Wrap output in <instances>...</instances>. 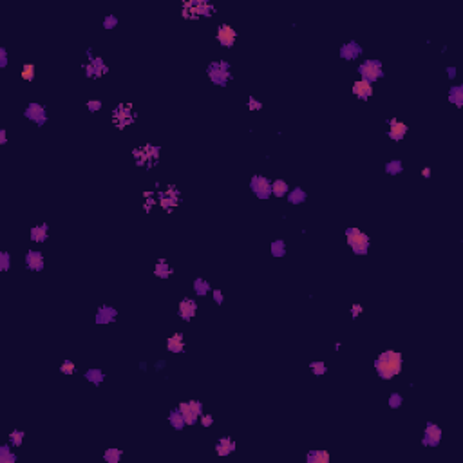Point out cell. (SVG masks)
<instances>
[{
  "mask_svg": "<svg viewBox=\"0 0 463 463\" xmlns=\"http://www.w3.org/2000/svg\"><path fill=\"white\" fill-rule=\"evenodd\" d=\"M404 369V355L395 349L382 351L375 358V371L382 380H393Z\"/></svg>",
  "mask_w": 463,
  "mask_h": 463,
  "instance_id": "cell-1",
  "label": "cell"
},
{
  "mask_svg": "<svg viewBox=\"0 0 463 463\" xmlns=\"http://www.w3.org/2000/svg\"><path fill=\"white\" fill-rule=\"evenodd\" d=\"M215 15V5L208 0H185L181 4V16L185 20L212 18Z\"/></svg>",
  "mask_w": 463,
  "mask_h": 463,
  "instance_id": "cell-2",
  "label": "cell"
},
{
  "mask_svg": "<svg viewBox=\"0 0 463 463\" xmlns=\"http://www.w3.org/2000/svg\"><path fill=\"white\" fill-rule=\"evenodd\" d=\"M161 156V147L154 145V143H145L140 145L132 151V157L140 168H154L159 163Z\"/></svg>",
  "mask_w": 463,
  "mask_h": 463,
  "instance_id": "cell-3",
  "label": "cell"
},
{
  "mask_svg": "<svg viewBox=\"0 0 463 463\" xmlns=\"http://www.w3.org/2000/svg\"><path fill=\"white\" fill-rule=\"evenodd\" d=\"M138 120V112L131 102L118 103L111 112V122L118 131H125L127 127L134 125Z\"/></svg>",
  "mask_w": 463,
  "mask_h": 463,
  "instance_id": "cell-4",
  "label": "cell"
},
{
  "mask_svg": "<svg viewBox=\"0 0 463 463\" xmlns=\"http://www.w3.org/2000/svg\"><path fill=\"white\" fill-rule=\"evenodd\" d=\"M206 76L214 85L217 87H226L232 80H234V74H232V65L226 60H214L210 62L208 67H206Z\"/></svg>",
  "mask_w": 463,
  "mask_h": 463,
  "instance_id": "cell-5",
  "label": "cell"
},
{
  "mask_svg": "<svg viewBox=\"0 0 463 463\" xmlns=\"http://www.w3.org/2000/svg\"><path fill=\"white\" fill-rule=\"evenodd\" d=\"M346 241H347V246L351 248V252L355 255H367L369 254V248H371V239L369 235L366 234V232H362L360 228H356V226H349V228H346Z\"/></svg>",
  "mask_w": 463,
  "mask_h": 463,
  "instance_id": "cell-6",
  "label": "cell"
},
{
  "mask_svg": "<svg viewBox=\"0 0 463 463\" xmlns=\"http://www.w3.org/2000/svg\"><path fill=\"white\" fill-rule=\"evenodd\" d=\"M85 54H87V62L83 64V73H85L87 78L96 80V78H102V76H105V74L109 73V65L105 64V60H103L102 56L93 54V49H87Z\"/></svg>",
  "mask_w": 463,
  "mask_h": 463,
  "instance_id": "cell-7",
  "label": "cell"
},
{
  "mask_svg": "<svg viewBox=\"0 0 463 463\" xmlns=\"http://www.w3.org/2000/svg\"><path fill=\"white\" fill-rule=\"evenodd\" d=\"M358 74L362 80H367L369 83H375L384 78V64L378 58H367L358 65Z\"/></svg>",
  "mask_w": 463,
  "mask_h": 463,
  "instance_id": "cell-8",
  "label": "cell"
},
{
  "mask_svg": "<svg viewBox=\"0 0 463 463\" xmlns=\"http://www.w3.org/2000/svg\"><path fill=\"white\" fill-rule=\"evenodd\" d=\"M156 195H157V205L165 212H172L181 203V192L174 185H168L163 190H157Z\"/></svg>",
  "mask_w": 463,
  "mask_h": 463,
  "instance_id": "cell-9",
  "label": "cell"
},
{
  "mask_svg": "<svg viewBox=\"0 0 463 463\" xmlns=\"http://www.w3.org/2000/svg\"><path fill=\"white\" fill-rule=\"evenodd\" d=\"M177 409L181 411V415L185 418L186 425H195L199 424V416L203 415V402L199 400H188V402H179Z\"/></svg>",
  "mask_w": 463,
  "mask_h": 463,
  "instance_id": "cell-10",
  "label": "cell"
},
{
  "mask_svg": "<svg viewBox=\"0 0 463 463\" xmlns=\"http://www.w3.org/2000/svg\"><path fill=\"white\" fill-rule=\"evenodd\" d=\"M250 190L254 192L257 199H270L272 197V179H268L266 176H261V174H255L250 179Z\"/></svg>",
  "mask_w": 463,
  "mask_h": 463,
  "instance_id": "cell-11",
  "label": "cell"
},
{
  "mask_svg": "<svg viewBox=\"0 0 463 463\" xmlns=\"http://www.w3.org/2000/svg\"><path fill=\"white\" fill-rule=\"evenodd\" d=\"M24 118L25 120H29V122H33L34 125H38V127H44L49 120L47 109H45V105H42V103H38V102H31L29 105L24 109Z\"/></svg>",
  "mask_w": 463,
  "mask_h": 463,
  "instance_id": "cell-12",
  "label": "cell"
},
{
  "mask_svg": "<svg viewBox=\"0 0 463 463\" xmlns=\"http://www.w3.org/2000/svg\"><path fill=\"white\" fill-rule=\"evenodd\" d=\"M215 40L217 44L224 49H232L237 42V31L232 27L230 24H219L217 25V31H215Z\"/></svg>",
  "mask_w": 463,
  "mask_h": 463,
  "instance_id": "cell-13",
  "label": "cell"
},
{
  "mask_svg": "<svg viewBox=\"0 0 463 463\" xmlns=\"http://www.w3.org/2000/svg\"><path fill=\"white\" fill-rule=\"evenodd\" d=\"M442 436H444L442 427H440L438 424H434V422H427L424 429V436H422V445H424V447H433V449L438 447L440 442H442Z\"/></svg>",
  "mask_w": 463,
  "mask_h": 463,
  "instance_id": "cell-14",
  "label": "cell"
},
{
  "mask_svg": "<svg viewBox=\"0 0 463 463\" xmlns=\"http://www.w3.org/2000/svg\"><path fill=\"white\" fill-rule=\"evenodd\" d=\"M387 138L389 140H393V142H402L405 136H407V132H409V125L404 122H400V120H396V118H389L387 120Z\"/></svg>",
  "mask_w": 463,
  "mask_h": 463,
  "instance_id": "cell-15",
  "label": "cell"
},
{
  "mask_svg": "<svg viewBox=\"0 0 463 463\" xmlns=\"http://www.w3.org/2000/svg\"><path fill=\"white\" fill-rule=\"evenodd\" d=\"M338 54H340V58L346 60V62H355V60H358L362 54H364V47H362L356 40H349V42L340 45Z\"/></svg>",
  "mask_w": 463,
  "mask_h": 463,
  "instance_id": "cell-16",
  "label": "cell"
},
{
  "mask_svg": "<svg viewBox=\"0 0 463 463\" xmlns=\"http://www.w3.org/2000/svg\"><path fill=\"white\" fill-rule=\"evenodd\" d=\"M197 309H199V306H197V303L190 297L181 299L179 304H177V315H179L181 320H185V322H190L192 318L197 315Z\"/></svg>",
  "mask_w": 463,
  "mask_h": 463,
  "instance_id": "cell-17",
  "label": "cell"
},
{
  "mask_svg": "<svg viewBox=\"0 0 463 463\" xmlns=\"http://www.w3.org/2000/svg\"><path fill=\"white\" fill-rule=\"evenodd\" d=\"M24 261H25V268L29 270V272H34V273L42 272L44 266H45L44 254H42L40 250H29V252L25 254Z\"/></svg>",
  "mask_w": 463,
  "mask_h": 463,
  "instance_id": "cell-18",
  "label": "cell"
},
{
  "mask_svg": "<svg viewBox=\"0 0 463 463\" xmlns=\"http://www.w3.org/2000/svg\"><path fill=\"white\" fill-rule=\"evenodd\" d=\"M118 318V309L111 304H102V306L96 309V315H94V322L96 324H112L116 322Z\"/></svg>",
  "mask_w": 463,
  "mask_h": 463,
  "instance_id": "cell-19",
  "label": "cell"
},
{
  "mask_svg": "<svg viewBox=\"0 0 463 463\" xmlns=\"http://www.w3.org/2000/svg\"><path fill=\"white\" fill-rule=\"evenodd\" d=\"M353 94H355L356 100H360V102H366V100H369L373 94H375V87H373V83H369L367 80H356V82H353V87H351Z\"/></svg>",
  "mask_w": 463,
  "mask_h": 463,
  "instance_id": "cell-20",
  "label": "cell"
},
{
  "mask_svg": "<svg viewBox=\"0 0 463 463\" xmlns=\"http://www.w3.org/2000/svg\"><path fill=\"white\" fill-rule=\"evenodd\" d=\"M165 346H166V351L174 353V355L185 353V349H186L185 335H183V333H174V335H170L168 338H166Z\"/></svg>",
  "mask_w": 463,
  "mask_h": 463,
  "instance_id": "cell-21",
  "label": "cell"
},
{
  "mask_svg": "<svg viewBox=\"0 0 463 463\" xmlns=\"http://www.w3.org/2000/svg\"><path fill=\"white\" fill-rule=\"evenodd\" d=\"M29 239L34 244H44L49 239V224L40 223L29 228Z\"/></svg>",
  "mask_w": 463,
  "mask_h": 463,
  "instance_id": "cell-22",
  "label": "cell"
},
{
  "mask_svg": "<svg viewBox=\"0 0 463 463\" xmlns=\"http://www.w3.org/2000/svg\"><path fill=\"white\" fill-rule=\"evenodd\" d=\"M237 449V444H235V440H232L230 436H223V438L217 440V444H215V454L217 456H221V458H224V456H228V454H232Z\"/></svg>",
  "mask_w": 463,
  "mask_h": 463,
  "instance_id": "cell-23",
  "label": "cell"
},
{
  "mask_svg": "<svg viewBox=\"0 0 463 463\" xmlns=\"http://www.w3.org/2000/svg\"><path fill=\"white\" fill-rule=\"evenodd\" d=\"M172 273H174V268L170 266V263L166 259H157L156 264H154V275L161 281H166V279L172 277Z\"/></svg>",
  "mask_w": 463,
  "mask_h": 463,
  "instance_id": "cell-24",
  "label": "cell"
},
{
  "mask_svg": "<svg viewBox=\"0 0 463 463\" xmlns=\"http://www.w3.org/2000/svg\"><path fill=\"white\" fill-rule=\"evenodd\" d=\"M306 462L308 463H329L331 462V454L326 449H311L309 453L306 454Z\"/></svg>",
  "mask_w": 463,
  "mask_h": 463,
  "instance_id": "cell-25",
  "label": "cell"
},
{
  "mask_svg": "<svg viewBox=\"0 0 463 463\" xmlns=\"http://www.w3.org/2000/svg\"><path fill=\"white\" fill-rule=\"evenodd\" d=\"M286 199H288V203H290V205L299 206V205H303V203H306L308 194H306V190H304L303 186H295V188H290V192H288V195H286Z\"/></svg>",
  "mask_w": 463,
  "mask_h": 463,
  "instance_id": "cell-26",
  "label": "cell"
},
{
  "mask_svg": "<svg viewBox=\"0 0 463 463\" xmlns=\"http://www.w3.org/2000/svg\"><path fill=\"white\" fill-rule=\"evenodd\" d=\"M288 192H290V183L283 177H277V179L272 181V195H275L277 199L281 197H286Z\"/></svg>",
  "mask_w": 463,
  "mask_h": 463,
  "instance_id": "cell-27",
  "label": "cell"
},
{
  "mask_svg": "<svg viewBox=\"0 0 463 463\" xmlns=\"http://www.w3.org/2000/svg\"><path fill=\"white\" fill-rule=\"evenodd\" d=\"M192 290H194V293L197 295V297H206V295L212 293V286H210L208 281L203 279V277L194 279V283H192Z\"/></svg>",
  "mask_w": 463,
  "mask_h": 463,
  "instance_id": "cell-28",
  "label": "cell"
},
{
  "mask_svg": "<svg viewBox=\"0 0 463 463\" xmlns=\"http://www.w3.org/2000/svg\"><path fill=\"white\" fill-rule=\"evenodd\" d=\"M168 424H170V427L174 431H183L186 427V422L185 418H183V415H181V411L177 409H170V413H168Z\"/></svg>",
  "mask_w": 463,
  "mask_h": 463,
  "instance_id": "cell-29",
  "label": "cell"
},
{
  "mask_svg": "<svg viewBox=\"0 0 463 463\" xmlns=\"http://www.w3.org/2000/svg\"><path fill=\"white\" fill-rule=\"evenodd\" d=\"M83 378L87 382H91L93 385H102L103 380H105V373L102 369H98V367H91V369H87L83 373Z\"/></svg>",
  "mask_w": 463,
  "mask_h": 463,
  "instance_id": "cell-30",
  "label": "cell"
},
{
  "mask_svg": "<svg viewBox=\"0 0 463 463\" xmlns=\"http://www.w3.org/2000/svg\"><path fill=\"white\" fill-rule=\"evenodd\" d=\"M449 102L456 105L458 109L463 107V85H453L449 87Z\"/></svg>",
  "mask_w": 463,
  "mask_h": 463,
  "instance_id": "cell-31",
  "label": "cell"
},
{
  "mask_svg": "<svg viewBox=\"0 0 463 463\" xmlns=\"http://www.w3.org/2000/svg\"><path fill=\"white\" fill-rule=\"evenodd\" d=\"M286 252H288L286 241H284V239H275V241H272V244H270V254H272V257L283 259L284 255H286Z\"/></svg>",
  "mask_w": 463,
  "mask_h": 463,
  "instance_id": "cell-32",
  "label": "cell"
},
{
  "mask_svg": "<svg viewBox=\"0 0 463 463\" xmlns=\"http://www.w3.org/2000/svg\"><path fill=\"white\" fill-rule=\"evenodd\" d=\"M13 449V445L7 444V445H2L0 447V463H16V454L11 451Z\"/></svg>",
  "mask_w": 463,
  "mask_h": 463,
  "instance_id": "cell-33",
  "label": "cell"
},
{
  "mask_svg": "<svg viewBox=\"0 0 463 463\" xmlns=\"http://www.w3.org/2000/svg\"><path fill=\"white\" fill-rule=\"evenodd\" d=\"M384 170H385V174H389V176H398V174L404 172V163L400 159H391L384 165Z\"/></svg>",
  "mask_w": 463,
  "mask_h": 463,
  "instance_id": "cell-34",
  "label": "cell"
},
{
  "mask_svg": "<svg viewBox=\"0 0 463 463\" xmlns=\"http://www.w3.org/2000/svg\"><path fill=\"white\" fill-rule=\"evenodd\" d=\"M123 458V449H105L103 460L107 463H120Z\"/></svg>",
  "mask_w": 463,
  "mask_h": 463,
  "instance_id": "cell-35",
  "label": "cell"
},
{
  "mask_svg": "<svg viewBox=\"0 0 463 463\" xmlns=\"http://www.w3.org/2000/svg\"><path fill=\"white\" fill-rule=\"evenodd\" d=\"M20 76H22L24 82H33L34 76H36V65L31 64V62L24 64L22 65V69H20Z\"/></svg>",
  "mask_w": 463,
  "mask_h": 463,
  "instance_id": "cell-36",
  "label": "cell"
},
{
  "mask_svg": "<svg viewBox=\"0 0 463 463\" xmlns=\"http://www.w3.org/2000/svg\"><path fill=\"white\" fill-rule=\"evenodd\" d=\"M24 440H25V433L20 429H13L9 433V444L13 445V449H18L24 445Z\"/></svg>",
  "mask_w": 463,
  "mask_h": 463,
  "instance_id": "cell-37",
  "label": "cell"
},
{
  "mask_svg": "<svg viewBox=\"0 0 463 463\" xmlns=\"http://www.w3.org/2000/svg\"><path fill=\"white\" fill-rule=\"evenodd\" d=\"M309 371L313 373V376H324L327 373L326 362L317 360V362H309Z\"/></svg>",
  "mask_w": 463,
  "mask_h": 463,
  "instance_id": "cell-38",
  "label": "cell"
},
{
  "mask_svg": "<svg viewBox=\"0 0 463 463\" xmlns=\"http://www.w3.org/2000/svg\"><path fill=\"white\" fill-rule=\"evenodd\" d=\"M11 270V254L9 252H0V272L7 273Z\"/></svg>",
  "mask_w": 463,
  "mask_h": 463,
  "instance_id": "cell-39",
  "label": "cell"
},
{
  "mask_svg": "<svg viewBox=\"0 0 463 463\" xmlns=\"http://www.w3.org/2000/svg\"><path fill=\"white\" fill-rule=\"evenodd\" d=\"M387 405H389L391 409H400L404 405V396L400 395V393H391L389 398H387Z\"/></svg>",
  "mask_w": 463,
  "mask_h": 463,
  "instance_id": "cell-40",
  "label": "cell"
},
{
  "mask_svg": "<svg viewBox=\"0 0 463 463\" xmlns=\"http://www.w3.org/2000/svg\"><path fill=\"white\" fill-rule=\"evenodd\" d=\"M60 373H62V375H67V376H73L74 373H76V364L67 358V360H64L62 364H60Z\"/></svg>",
  "mask_w": 463,
  "mask_h": 463,
  "instance_id": "cell-41",
  "label": "cell"
},
{
  "mask_svg": "<svg viewBox=\"0 0 463 463\" xmlns=\"http://www.w3.org/2000/svg\"><path fill=\"white\" fill-rule=\"evenodd\" d=\"M118 24H120V20H118L116 15H105V16H103V20H102L103 29H109V31L116 29Z\"/></svg>",
  "mask_w": 463,
  "mask_h": 463,
  "instance_id": "cell-42",
  "label": "cell"
},
{
  "mask_svg": "<svg viewBox=\"0 0 463 463\" xmlns=\"http://www.w3.org/2000/svg\"><path fill=\"white\" fill-rule=\"evenodd\" d=\"M246 107H248V111H252V112H259V111H263V102L261 100H257L255 96H248V102H246Z\"/></svg>",
  "mask_w": 463,
  "mask_h": 463,
  "instance_id": "cell-43",
  "label": "cell"
},
{
  "mask_svg": "<svg viewBox=\"0 0 463 463\" xmlns=\"http://www.w3.org/2000/svg\"><path fill=\"white\" fill-rule=\"evenodd\" d=\"M85 107H87L89 112H98V111H102L103 103H102V100L93 98V100H87V102H85Z\"/></svg>",
  "mask_w": 463,
  "mask_h": 463,
  "instance_id": "cell-44",
  "label": "cell"
},
{
  "mask_svg": "<svg viewBox=\"0 0 463 463\" xmlns=\"http://www.w3.org/2000/svg\"><path fill=\"white\" fill-rule=\"evenodd\" d=\"M199 424H201V427L210 429V427L214 425V415H210V413H203V415L199 416Z\"/></svg>",
  "mask_w": 463,
  "mask_h": 463,
  "instance_id": "cell-45",
  "label": "cell"
},
{
  "mask_svg": "<svg viewBox=\"0 0 463 463\" xmlns=\"http://www.w3.org/2000/svg\"><path fill=\"white\" fill-rule=\"evenodd\" d=\"M9 65V53L5 47H0V69H5Z\"/></svg>",
  "mask_w": 463,
  "mask_h": 463,
  "instance_id": "cell-46",
  "label": "cell"
},
{
  "mask_svg": "<svg viewBox=\"0 0 463 463\" xmlns=\"http://www.w3.org/2000/svg\"><path fill=\"white\" fill-rule=\"evenodd\" d=\"M212 299H214V303L217 304V306H221V304L224 303V293H223V290H212Z\"/></svg>",
  "mask_w": 463,
  "mask_h": 463,
  "instance_id": "cell-47",
  "label": "cell"
},
{
  "mask_svg": "<svg viewBox=\"0 0 463 463\" xmlns=\"http://www.w3.org/2000/svg\"><path fill=\"white\" fill-rule=\"evenodd\" d=\"M364 313V306L362 304H353L351 306V318H358Z\"/></svg>",
  "mask_w": 463,
  "mask_h": 463,
  "instance_id": "cell-48",
  "label": "cell"
},
{
  "mask_svg": "<svg viewBox=\"0 0 463 463\" xmlns=\"http://www.w3.org/2000/svg\"><path fill=\"white\" fill-rule=\"evenodd\" d=\"M420 174H422L424 179H429V177L433 176V168H431V166H424V168L420 170Z\"/></svg>",
  "mask_w": 463,
  "mask_h": 463,
  "instance_id": "cell-49",
  "label": "cell"
},
{
  "mask_svg": "<svg viewBox=\"0 0 463 463\" xmlns=\"http://www.w3.org/2000/svg\"><path fill=\"white\" fill-rule=\"evenodd\" d=\"M5 143H7V131L0 129V145H5Z\"/></svg>",
  "mask_w": 463,
  "mask_h": 463,
  "instance_id": "cell-50",
  "label": "cell"
},
{
  "mask_svg": "<svg viewBox=\"0 0 463 463\" xmlns=\"http://www.w3.org/2000/svg\"><path fill=\"white\" fill-rule=\"evenodd\" d=\"M456 71H458V69L454 67V65H451V67H447V74H449V78H451V80H454V78H456V74H458V73H456Z\"/></svg>",
  "mask_w": 463,
  "mask_h": 463,
  "instance_id": "cell-51",
  "label": "cell"
},
{
  "mask_svg": "<svg viewBox=\"0 0 463 463\" xmlns=\"http://www.w3.org/2000/svg\"><path fill=\"white\" fill-rule=\"evenodd\" d=\"M165 366H166L165 360H159V362L156 364V369H157V371H159V369H165Z\"/></svg>",
  "mask_w": 463,
  "mask_h": 463,
  "instance_id": "cell-52",
  "label": "cell"
}]
</instances>
